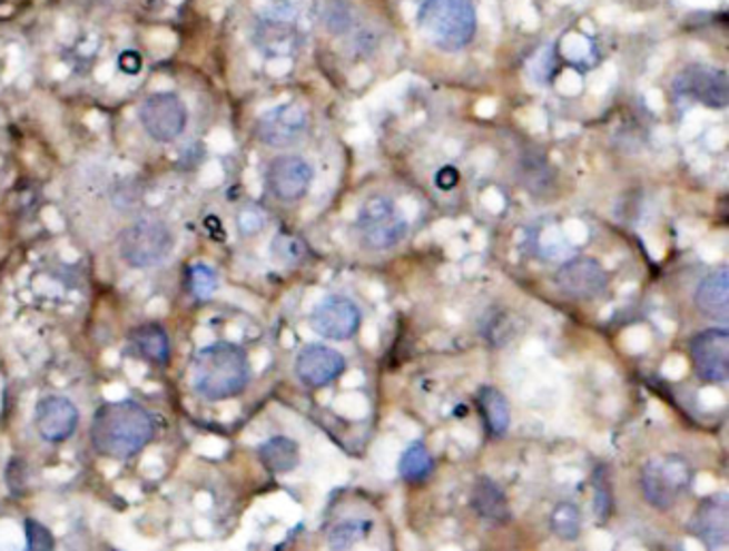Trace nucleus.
<instances>
[{
    "label": "nucleus",
    "instance_id": "obj_1",
    "mask_svg": "<svg viewBox=\"0 0 729 551\" xmlns=\"http://www.w3.org/2000/svg\"><path fill=\"white\" fill-rule=\"evenodd\" d=\"M152 415L134 400L106 402L95 411L90 423V443L101 457L129 460L155 436Z\"/></svg>",
    "mask_w": 729,
    "mask_h": 551
},
{
    "label": "nucleus",
    "instance_id": "obj_2",
    "mask_svg": "<svg viewBox=\"0 0 729 551\" xmlns=\"http://www.w3.org/2000/svg\"><path fill=\"white\" fill-rule=\"evenodd\" d=\"M250 381V364L243 346L215 342L197 351L190 364V385L204 400L220 402L243 394Z\"/></svg>",
    "mask_w": 729,
    "mask_h": 551
},
{
    "label": "nucleus",
    "instance_id": "obj_3",
    "mask_svg": "<svg viewBox=\"0 0 729 551\" xmlns=\"http://www.w3.org/2000/svg\"><path fill=\"white\" fill-rule=\"evenodd\" d=\"M422 35L443 52H460L477 30L473 0H424L417 11Z\"/></svg>",
    "mask_w": 729,
    "mask_h": 551
},
{
    "label": "nucleus",
    "instance_id": "obj_4",
    "mask_svg": "<svg viewBox=\"0 0 729 551\" xmlns=\"http://www.w3.org/2000/svg\"><path fill=\"white\" fill-rule=\"evenodd\" d=\"M176 250V234L161 218H141L118 236V255L134 269H150Z\"/></svg>",
    "mask_w": 729,
    "mask_h": 551
},
{
    "label": "nucleus",
    "instance_id": "obj_5",
    "mask_svg": "<svg viewBox=\"0 0 729 551\" xmlns=\"http://www.w3.org/2000/svg\"><path fill=\"white\" fill-rule=\"evenodd\" d=\"M355 234L366 250L383 253L405 239L408 223L390 197L371 195L357 211Z\"/></svg>",
    "mask_w": 729,
    "mask_h": 551
},
{
    "label": "nucleus",
    "instance_id": "obj_6",
    "mask_svg": "<svg viewBox=\"0 0 729 551\" xmlns=\"http://www.w3.org/2000/svg\"><path fill=\"white\" fill-rule=\"evenodd\" d=\"M693 466L680 455H659L652 457L640 474L642 494L657 511H670L682 494L691 488Z\"/></svg>",
    "mask_w": 729,
    "mask_h": 551
},
{
    "label": "nucleus",
    "instance_id": "obj_7",
    "mask_svg": "<svg viewBox=\"0 0 729 551\" xmlns=\"http://www.w3.org/2000/svg\"><path fill=\"white\" fill-rule=\"evenodd\" d=\"M676 99L700 104L710 109H726L729 104V79L723 69L708 65H689L672 81Z\"/></svg>",
    "mask_w": 729,
    "mask_h": 551
},
{
    "label": "nucleus",
    "instance_id": "obj_8",
    "mask_svg": "<svg viewBox=\"0 0 729 551\" xmlns=\"http://www.w3.org/2000/svg\"><path fill=\"white\" fill-rule=\"evenodd\" d=\"M189 111L174 92H155L139 107V122L155 141L169 144L187 129Z\"/></svg>",
    "mask_w": 729,
    "mask_h": 551
},
{
    "label": "nucleus",
    "instance_id": "obj_9",
    "mask_svg": "<svg viewBox=\"0 0 729 551\" xmlns=\"http://www.w3.org/2000/svg\"><path fill=\"white\" fill-rule=\"evenodd\" d=\"M257 139L276 150L292 148L308 131V111L299 104L272 107L257 120Z\"/></svg>",
    "mask_w": 729,
    "mask_h": 551
},
{
    "label": "nucleus",
    "instance_id": "obj_10",
    "mask_svg": "<svg viewBox=\"0 0 729 551\" xmlns=\"http://www.w3.org/2000/svg\"><path fill=\"white\" fill-rule=\"evenodd\" d=\"M359 325L362 313L357 304L343 295L325 297L311 313L313 332L327 341H349L359 332Z\"/></svg>",
    "mask_w": 729,
    "mask_h": 551
},
{
    "label": "nucleus",
    "instance_id": "obj_11",
    "mask_svg": "<svg viewBox=\"0 0 729 551\" xmlns=\"http://www.w3.org/2000/svg\"><path fill=\"white\" fill-rule=\"evenodd\" d=\"M32 423L46 443L58 445L76 434L80 425V411L69 397L48 395L37 402Z\"/></svg>",
    "mask_w": 729,
    "mask_h": 551
},
{
    "label": "nucleus",
    "instance_id": "obj_12",
    "mask_svg": "<svg viewBox=\"0 0 729 551\" xmlns=\"http://www.w3.org/2000/svg\"><path fill=\"white\" fill-rule=\"evenodd\" d=\"M313 176L315 174L308 160L296 155H283L274 158L268 165L266 184L272 197H276L283 204H296L308 195Z\"/></svg>",
    "mask_w": 729,
    "mask_h": 551
},
{
    "label": "nucleus",
    "instance_id": "obj_13",
    "mask_svg": "<svg viewBox=\"0 0 729 551\" xmlns=\"http://www.w3.org/2000/svg\"><path fill=\"white\" fill-rule=\"evenodd\" d=\"M691 360L706 383H726L729 376V332L710 327L691 341Z\"/></svg>",
    "mask_w": 729,
    "mask_h": 551
},
{
    "label": "nucleus",
    "instance_id": "obj_14",
    "mask_svg": "<svg viewBox=\"0 0 729 551\" xmlns=\"http://www.w3.org/2000/svg\"><path fill=\"white\" fill-rule=\"evenodd\" d=\"M347 367L345 357L325 344H308L296 357L297 381L308 390H322L343 376Z\"/></svg>",
    "mask_w": 729,
    "mask_h": 551
},
{
    "label": "nucleus",
    "instance_id": "obj_15",
    "mask_svg": "<svg viewBox=\"0 0 729 551\" xmlns=\"http://www.w3.org/2000/svg\"><path fill=\"white\" fill-rule=\"evenodd\" d=\"M556 285L571 299L591 302L608 289V274L603 265L591 257H575L559 267Z\"/></svg>",
    "mask_w": 729,
    "mask_h": 551
},
{
    "label": "nucleus",
    "instance_id": "obj_16",
    "mask_svg": "<svg viewBox=\"0 0 729 551\" xmlns=\"http://www.w3.org/2000/svg\"><path fill=\"white\" fill-rule=\"evenodd\" d=\"M691 532L706 548H726L729 541V500L726 494H717L703 500L693 515Z\"/></svg>",
    "mask_w": 729,
    "mask_h": 551
},
{
    "label": "nucleus",
    "instance_id": "obj_17",
    "mask_svg": "<svg viewBox=\"0 0 729 551\" xmlns=\"http://www.w3.org/2000/svg\"><path fill=\"white\" fill-rule=\"evenodd\" d=\"M696 308L700 315L728 323L729 318V269L721 267L712 274H708L702 283L698 285L696 295H693Z\"/></svg>",
    "mask_w": 729,
    "mask_h": 551
},
{
    "label": "nucleus",
    "instance_id": "obj_18",
    "mask_svg": "<svg viewBox=\"0 0 729 551\" xmlns=\"http://www.w3.org/2000/svg\"><path fill=\"white\" fill-rule=\"evenodd\" d=\"M471 506L482 520H486L490 524L505 525L512 522V509H510L508 496L501 490V485L490 476H480L473 483Z\"/></svg>",
    "mask_w": 729,
    "mask_h": 551
},
{
    "label": "nucleus",
    "instance_id": "obj_19",
    "mask_svg": "<svg viewBox=\"0 0 729 551\" xmlns=\"http://www.w3.org/2000/svg\"><path fill=\"white\" fill-rule=\"evenodd\" d=\"M131 346L136 348L137 355L152 364V366L165 367L171 357V342L165 332L161 323H144L136 327L129 336Z\"/></svg>",
    "mask_w": 729,
    "mask_h": 551
},
{
    "label": "nucleus",
    "instance_id": "obj_20",
    "mask_svg": "<svg viewBox=\"0 0 729 551\" xmlns=\"http://www.w3.org/2000/svg\"><path fill=\"white\" fill-rule=\"evenodd\" d=\"M262 466L272 474L296 471L299 464V445L289 436H272L257 449Z\"/></svg>",
    "mask_w": 729,
    "mask_h": 551
},
{
    "label": "nucleus",
    "instance_id": "obj_21",
    "mask_svg": "<svg viewBox=\"0 0 729 551\" xmlns=\"http://www.w3.org/2000/svg\"><path fill=\"white\" fill-rule=\"evenodd\" d=\"M477 406H480V413L484 417L487 434L492 439H503L508 434V430H510V423H512L508 397L501 394L496 387L484 385L477 392Z\"/></svg>",
    "mask_w": 729,
    "mask_h": 551
},
{
    "label": "nucleus",
    "instance_id": "obj_22",
    "mask_svg": "<svg viewBox=\"0 0 729 551\" xmlns=\"http://www.w3.org/2000/svg\"><path fill=\"white\" fill-rule=\"evenodd\" d=\"M297 30L294 22L283 18H270L259 30V41L264 50L270 53H289L297 46Z\"/></svg>",
    "mask_w": 729,
    "mask_h": 551
},
{
    "label": "nucleus",
    "instance_id": "obj_23",
    "mask_svg": "<svg viewBox=\"0 0 729 551\" xmlns=\"http://www.w3.org/2000/svg\"><path fill=\"white\" fill-rule=\"evenodd\" d=\"M434 471V460L431 451L422 443H413L406 446L401 464H398V473L405 479L406 483H422L426 481Z\"/></svg>",
    "mask_w": 729,
    "mask_h": 551
},
{
    "label": "nucleus",
    "instance_id": "obj_24",
    "mask_svg": "<svg viewBox=\"0 0 729 551\" xmlns=\"http://www.w3.org/2000/svg\"><path fill=\"white\" fill-rule=\"evenodd\" d=\"M550 530L565 543H573L582 534V513L573 502H559L550 513Z\"/></svg>",
    "mask_w": 729,
    "mask_h": 551
},
{
    "label": "nucleus",
    "instance_id": "obj_25",
    "mask_svg": "<svg viewBox=\"0 0 729 551\" xmlns=\"http://www.w3.org/2000/svg\"><path fill=\"white\" fill-rule=\"evenodd\" d=\"M371 530H373V522H368V520L338 522L327 532V545H329V550H353L355 545L366 541Z\"/></svg>",
    "mask_w": 729,
    "mask_h": 551
},
{
    "label": "nucleus",
    "instance_id": "obj_26",
    "mask_svg": "<svg viewBox=\"0 0 729 551\" xmlns=\"http://www.w3.org/2000/svg\"><path fill=\"white\" fill-rule=\"evenodd\" d=\"M187 289L199 302L210 299L218 289L217 272L206 263H193L187 269Z\"/></svg>",
    "mask_w": 729,
    "mask_h": 551
},
{
    "label": "nucleus",
    "instance_id": "obj_27",
    "mask_svg": "<svg viewBox=\"0 0 729 551\" xmlns=\"http://www.w3.org/2000/svg\"><path fill=\"white\" fill-rule=\"evenodd\" d=\"M270 253L274 262L283 263V265H297V263L304 262L306 244L292 234H278L272 239Z\"/></svg>",
    "mask_w": 729,
    "mask_h": 551
},
{
    "label": "nucleus",
    "instance_id": "obj_28",
    "mask_svg": "<svg viewBox=\"0 0 729 551\" xmlns=\"http://www.w3.org/2000/svg\"><path fill=\"white\" fill-rule=\"evenodd\" d=\"M4 483L16 499H22L28 492V466L22 457H11L4 469Z\"/></svg>",
    "mask_w": 729,
    "mask_h": 551
},
{
    "label": "nucleus",
    "instance_id": "obj_29",
    "mask_svg": "<svg viewBox=\"0 0 729 551\" xmlns=\"http://www.w3.org/2000/svg\"><path fill=\"white\" fill-rule=\"evenodd\" d=\"M24 530H27V550H55V534L50 532V528H48V525H43L41 522H37V520H27V522H24Z\"/></svg>",
    "mask_w": 729,
    "mask_h": 551
},
{
    "label": "nucleus",
    "instance_id": "obj_30",
    "mask_svg": "<svg viewBox=\"0 0 729 551\" xmlns=\"http://www.w3.org/2000/svg\"><path fill=\"white\" fill-rule=\"evenodd\" d=\"M594 509L599 513V518H608L610 511H612V490H610V483L608 479L599 476V473L594 474Z\"/></svg>",
    "mask_w": 729,
    "mask_h": 551
},
{
    "label": "nucleus",
    "instance_id": "obj_31",
    "mask_svg": "<svg viewBox=\"0 0 729 551\" xmlns=\"http://www.w3.org/2000/svg\"><path fill=\"white\" fill-rule=\"evenodd\" d=\"M238 227L244 236H255L264 229V214L257 208H246L238 216Z\"/></svg>",
    "mask_w": 729,
    "mask_h": 551
},
{
    "label": "nucleus",
    "instance_id": "obj_32",
    "mask_svg": "<svg viewBox=\"0 0 729 551\" xmlns=\"http://www.w3.org/2000/svg\"><path fill=\"white\" fill-rule=\"evenodd\" d=\"M459 183V169H456V167H452V165H447V167L439 169V171H436V176H434V184H436V188H441V190H445V193L454 190V188H456V184Z\"/></svg>",
    "mask_w": 729,
    "mask_h": 551
},
{
    "label": "nucleus",
    "instance_id": "obj_33",
    "mask_svg": "<svg viewBox=\"0 0 729 551\" xmlns=\"http://www.w3.org/2000/svg\"><path fill=\"white\" fill-rule=\"evenodd\" d=\"M118 65H120V71H125L129 76H136V73L141 71V56L136 52L120 53Z\"/></svg>",
    "mask_w": 729,
    "mask_h": 551
},
{
    "label": "nucleus",
    "instance_id": "obj_34",
    "mask_svg": "<svg viewBox=\"0 0 729 551\" xmlns=\"http://www.w3.org/2000/svg\"><path fill=\"white\" fill-rule=\"evenodd\" d=\"M83 7H104L108 4L109 0H80Z\"/></svg>",
    "mask_w": 729,
    "mask_h": 551
}]
</instances>
